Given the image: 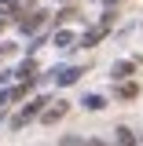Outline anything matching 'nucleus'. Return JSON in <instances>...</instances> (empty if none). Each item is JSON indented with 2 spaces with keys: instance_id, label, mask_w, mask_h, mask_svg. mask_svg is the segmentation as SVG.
<instances>
[{
  "instance_id": "obj_1",
  "label": "nucleus",
  "mask_w": 143,
  "mask_h": 146,
  "mask_svg": "<svg viewBox=\"0 0 143 146\" xmlns=\"http://www.w3.org/2000/svg\"><path fill=\"white\" fill-rule=\"evenodd\" d=\"M62 113H66V102H55L52 110H44V124H55V121H59Z\"/></svg>"
},
{
  "instance_id": "obj_2",
  "label": "nucleus",
  "mask_w": 143,
  "mask_h": 146,
  "mask_svg": "<svg viewBox=\"0 0 143 146\" xmlns=\"http://www.w3.org/2000/svg\"><path fill=\"white\" fill-rule=\"evenodd\" d=\"M37 110H40V102H30V106H26V110H22V113H18V117H15V124H26V121L33 117Z\"/></svg>"
},
{
  "instance_id": "obj_3",
  "label": "nucleus",
  "mask_w": 143,
  "mask_h": 146,
  "mask_svg": "<svg viewBox=\"0 0 143 146\" xmlns=\"http://www.w3.org/2000/svg\"><path fill=\"white\" fill-rule=\"evenodd\" d=\"M117 146H136V139H132L128 128H117Z\"/></svg>"
},
{
  "instance_id": "obj_4",
  "label": "nucleus",
  "mask_w": 143,
  "mask_h": 146,
  "mask_svg": "<svg viewBox=\"0 0 143 146\" xmlns=\"http://www.w3.org/2000/svg\"><path fill=\"white\" fill-rule=\"evenodd\" d=\"M59 146H95V143H92V139H77V135H66V139H62Z\"/></svg>"
},
{
  "instance_id": "obj_5",
  "label": "nucleus",
  "mask_w": 143,
  "mask_h": 146,
  "mask_svg": "<svg viewBox=\"0 0 143 146\" xmlns=\"http://www.w3.org/2000/svg\"><path fill=\"white\" fill-rule=\"evenodd\" d=\"M128 73H132V66H128V62H117V73H114V77H128Z\"/></svg>"
},
{
  "instance_id": "obj_6",
  "label": "nucleus",
  "mask_w": 143,
  "mask_h": 146,
  "mask_svg": "<svg viewBox=\"0 0 143 146\" xmlns=\"http://www.w3.org/2000/svg\"><path fill=\"white\" fill-rule=\"evenodd\" d=\"M117 95H121V99H132V95H136V84H125V88L117 91Z\"/></svg>"
}]
</instances>
